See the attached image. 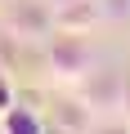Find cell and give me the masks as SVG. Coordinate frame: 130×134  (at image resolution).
I'll use <instances>...</instances> for the list:
<instances>
[{"label": "cell", "instance_id": "6da1fadb", "mask_svg": "<svg viewBox=\"0 0 130 134\" xmlns=\"http://www.w3.org/2000/svg\"><path fill=\"white\" fill-rule=\"evenodd\" d=\"M49 67L58 76H85V67H90V45L81 40V36H58L54 45H49Z\"/></svg>", "mask_w": 130, "mask_h": 134}, {"label": "cell", "instance_id": "7a4b0ae2", "mask_svg": "<svg viewBox=\"0 0 130 134\" xmlns=\"http://www.w3.org/2000/svg\"><path fill=\"white\" fill-rule=\"evenodd\" d=\"M0 134H45V121L32 112V107H5L0 112Z\"/></svg>", "mask_w": 130, "mask_h": 134}]
</instances>
